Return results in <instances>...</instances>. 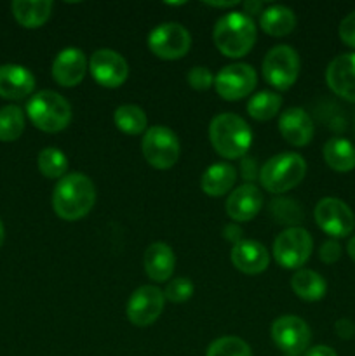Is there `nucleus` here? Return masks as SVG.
<instances>
[{
    "instance_id": "nucleus-2",
    "label": "nucleus",
    "mask_w": 355,
    "mask_h": 356,
    "mask_svg": "<svg viewBox=\"0 0 355 356\" xmlns=\"http://www.w3.org/2000/svg\"><path fill=\"white\" fill-rule=\"evenodd\" d=\"M258 30L253 17L246 13H228L214 24V45L226 58H244L256 42Z\"/></svg>"
},
{
    "instance_id": "nucleus-5",
    "label": "nucleus",
    "mask_w": 355,
    "mask_h": 356,
    "mask_svg": "<svg viewBox=\"0 0 355 356\" xmlns=\"http://www.w3.org/2000/svg\"><path fill=\"white\" fill-rule=\"evenodd\" d=\"M306 174V162L298 153H278L271 156L260 169L261 186L274 195L285 193L303 181Z\"/></svg>"
},
{
    "instance_id": "nucleus-25",
    "label": "nucleus",
    "mask_w": 355,
    "mask_h": 356,
    "mask_svg": "<svg viewBox=\"0 0 355 356\" xmlns=\"http://www.w3.org/2000/svg\"><path fill=\"white\" fill-rule=\"evenodd\" d=\"M291 289L299 299L308 302L320 301L327 292V284L317 271L298 270L291 278Z\"/></svg>"
},
{
    "instance_id": "nucleus-36",
    "label": "nucleus",
    "mask_w": 355,
    "mask_h": 356,
    "mask_svg": "<svg viewBox=\"0 0 355 356\" xmlns=\"http://www.w3.org/2000/svg\"><path fill=\"white\" fill-rule=\"evenodd\" d=\"M319 257L322 263L334 264L341 257V245L336 240H327V242H324L322 247H320Z\"/></svg>"
},
{
    "instance_id": "nucleus-26",
    "label": "nucleus",
    "mask_w": 355,
    "mask_h": 356,
    "mask_svg": "<svg viewBox=\"0 0 355 356\" xmlns=\"http://www.w3.org/2000/svg\"><path fill=\"white\" fill-rule=\"evenodd\" d=\"M261 30L271 37H285L296 26V16L289 7L271 6L261 13Z\"/></svg>"
},
{
    "instance_id": "nucleus-21",
    "label": "nucleus",
    "mask_w": 355,
    "mask_h": 356,
    "mask_svg": "<svg viewBox=\"0 0 355 356\" xmlns=\"http://www.w3.org/2000/svg\"><path fill=\"white\" fill-rule=\"evenodd\" d=\"M176 268V256L164 242H155L145 252V271L153 282H167Z\"/></svg>"
},
{
    "instance_id": "nucleus-10",
    "label": "nucleus",
    "mask_w": 355,
    "mask_h": 356,
    "mask_svg": "<svg viewBox=\"0 0 355 356\" xmlns=\"http://www.w3.org/2000/svg\"><path fill=\"white\" fill-rule=\"evenodd\" d=\"M317 226L334 238L348 236L355 228V216L352 209L343 200L334 197H326L315 205L313 211Z\"/></svg>"
},
{
    "instance_id": "nucleus-35",
    "label": "nucleus",
    "mask_w": 355,
    "mask_h": 356,
    "mask_svg": "<svg viewBox=\"0 0 355 356\" xmlns=\"http://www.w3.org/2000/svg\"><path fill=\"white\" fill-rule=\"evenodd\" d=\"M340 38L348 47L355 49V10L345 16L340 23Z\"/></svg>"
},
{
    "instance_id": "nucleus-14",
    "label": "nucleus",
    "mask_w": 355,
    "mask_h": 356,
    "mask_svg": "<svg viewBox=\"0 0 355 356\" xmlns=\"http://www.w3.org/2000/svg\"><path fill=\"white\" fill-rule=\"evenodd\" d=\"M89 72L93 79L106 89H117L127 80V61L111 49H100L89 59Z\"/></svg>"
},
{
    "instance_id": "nucleus-6",
    "label": "nucleus",
    "mask_w": 355,
    "mask_h": 356,
    "mask_svg": "<svg viewBox=\"0 0 355 356\" xmlns=\"http://www.w3.org/2000/svg\"><path fill=\"white\" fill-rule=\"evenodd\" d=\"M143 156L146 162L159 170H167L176 165L180 160L181 146L180 139L171 129L164 125L146 129L141 143Z\"/></svg>"
},
{
    "instance_id": "nucleus-29",
    "label": "nucleus",
    "mask_w": 355,
    "mask_h": 356,
    "mask_svg": "<svg viewBox=\"0 0 355 356\" xmlns=\"http://www.w3.org/2000/svg\"><path fill=\"white\" fill-rule=\"evenodd\" d=\"M24 131V113L16 104L0 108V141L13 143Z\"/></svg>"
},
{
    "instance_id": "nucleus-23",
    "label": "nucleus",
    "mask_w": 355,
    "mask_h": 356,
    "mask_svg": "<svg viewBox=\"0 0 355 356\" xmlns=\"http://www.w3.org/2000/svg\"><path fill=\"white\" fill-rule=\"evenodd\" d=\"M10 7L17 23L30 30L47 23L52 14L51 0H14Z\"/></svg>"
},
{
    "instance_id": "nucleus-31",
    "label": "nucleus",
    "mask_w": 355,
    "mask_h": 356,
    "mask_svg": "<svg viewBox=\"0 0 355 356\" xmlns=\"http://www.w3.org/2000/svg\"><path fill=\"white\" fill-rule=\"evenodd\" d=\"M205 356H253V351L240 337L225 336L209 344Z\"/></svg>"
},
{
    "instance_id": "nucleus-40",
    "label": "nucleus",
    "mask_w": 355,
    "mask_h": 356,
    "mask_svg": "<svg viewBox=\"0 0 355 356\" xmlns=\"http://www.w3.org/2000/svg\"><path fill=\"white\" fill-rule=\"evenodd\" d=\"M256 163H254V160L253 159H246L242 162V176H244V179L246 181H253L254 179V174L253 172H256Z\"/></svg>"
},
{
    "instance_id": "nucleus-43",
    "label": "nucleus",
    "mask_w": 355,
    "mask_h": 356,
    "mask_svg": "<svg viewBox=\"0 0 355 356\" xmlns=\"http://www.w3.org/2000/svg\"><path fill=\"white\" fill-rule=\"evenodd\" d=\"M237 3L239 2H235V0H233V2H212V3H209V6H212V7H233V6H237Z\"/></svg>"
},
{
    "instance_id": "nucleus-16",
    "label": "nucleus",
    "mask_w": 355,
    "mask_h": 356,
    "mask_svg": "<svg viewBox=\"0 0 355 356\" xmlns=\"http://www.w3.org/2000/svg\"><path fill=\"white\" fill-rule=\"evenodd\" d=\"M87 66L86 54L80 49H63L52 61V79L61 87H75L86 76Z\"/></svg>"
},
{
    "instance_id": "nucleus-27",
    "label": "nucleus",
    "mask_w": 355,
    "mask_h": 356,
    "mask_svg": "<svg viewBox=\"0 0 355 356\" xmlns=\"http://www.w3.org/2000/svg\"><path fill=\"white\" fill-rule=\"evenodd\" d=\"M113 122L118 131L129 136L141 134V132H146V127H148L146 113L136 104H122V106H118L115 110Z\"/></svg>"
},
{
    "instance_id": "nucleus-7",
    "label": "nucleus",
    "mask_w": 355,
    "mask_h": 356,
    "mask_svg": "<svg viewBox=\"0 0 355 356\" xmlns=\"http://www.w3.org/2000/svg\"><path fill=\"white\" fill-rule=\"evenodd\" d=\"M313 250V238L305 228L284 229L274 242V257L285 270H301Z\"/></svg>"
},
{
    "instance_id": "nucleus-39",
    "label": "nucleus",
    "mask_w": 355,
    "mask_h": 356,
    "mask_svg": "<svg viewBox=\"0 0 355 356\" xmlns=\"http://www.w3.org/2000/svg\"><path fill=\"white\" fill-rule=\"evenodd\" d=\"M303 356H338V355L333 348L326 346V344H319V346L308 348V350L303 353Z\"/></svg>"
},
{
    "instance_id": "nucleus-32",
    "label": "nucleus",
    "mask_w": 355,
    "mask_h": 356,
    "mask_svg": "<svg viewBox=\"0 0 355 356\" xmlns=\"http://www.w3.org/2000/svg\"><path fill=\"white\" fill-rule=\"evenodd\" d=\"M271 214L281 225H298L303 218V212L294 200L277 198L271 202Z\"/></svg>"
},
{
    "instance_id": "nucleus-18",
    "label": "nucleus",
    "mask_w": 355,
    "mask_h": 356,
    "mask_svg": "<svg viewBox=\"0 0 355 356\" xmlns=\"http://www.w3.org/2000/svg\"><path fill=\"white\" fill-rule=\"evenodd\" d=\"M261 205H263V197L260 188L254 186L253 183H246L230 193L225 207L232 221L246 222L256 218L258 212L261 211Z\"/></svg>"
},
{
    "instance_id": "nucleus-19",
    "label": "nucleus",
    "mask_w": 355,
    "mask_h": 356,
    "mask_svg": "<svg viewBox=\"0 0 355 356\" xmlns=\"http://www.w3.org/2000/svg\"><path fill=\"white\" fill-rule=\"evenodd\" d=\"M230 259H232L233 266L242 271V273L260 275L270 264V254H268L267 247L263 243L256 242V240L244 238L242 242L232 247Z\"/></svg>"
},
{
    "instance_id": "nucleus-11",
    "label": "nucleus",
    "mask_w": 355,
    "mask_h": 356,
    "mask_svg": "<svg viewBox=\"0 0 355 356\" xmlns=\"http://www.w3.org/2000/svg\"><path fill=\"white\" fill-rule=\"evenodd\" d=\"M271 341L287 356L305 353L312 341V330L299 316L285 315L271 323Z\"/></svg>"
},
{
    "instance_id": "nucleus-44",
    "label": "nucleus",
    "mask_w": 355,
    "mask_h": 356,
    "mask_svg": "<svg viewBox=\"0 0 355 356\" xmlns=\"http://www.w3.org/2000/svg\"><path fill=\"white\" fill-rule=\"evenodd\" d=\"M3 240H6V232H3V226L2 222H0V247L3 245Z\"/></svg>"
},
{
    "instance_id": "nucleus-4",
    "label": "nucleus",
    "mask_w": 355,
    "mask_h": 356,
    "mask_svg": "<svg viewBox=\"0 0 355 356\" xmlns=\"http://www.w3.org/2000/svg\"><path fill=\"white\" fill-rule=\"evenodd\" d=\"M26 115L35 127L54 134L65 131L70 125L72 106L61 94L54 90H40L28 101Z\"/></svg>"
},
{
    "instance_id": "nucleus-17",
    "label": "nucleus",
    "mask_w": 355,
    "mask_h": 356,
    "mask_svg": "<svg viewBox=\"0 0 355 356\" xmlns=\"http://www.w3.org/2000/svg\"><path fill=\"white\" fill-rule=\"evenodd\" d=\"M278 131L289 145L306 146L313 139L315 125L303 108H287L278 118Z\"/></svg>"
},
{
    "instance_id": "nucleus-1",
    "label": "nucleus",
    "mask_w": 355,
    "mask_h": 356,
    "mask_svg": "<svg viewBox=\"0 0 355 356\" xmlns=\"http://www.w3.org/2000/svg\"><path fill=\"white\" fill-rule=\"evenodd\" d=\"M96 186L86 174H66L52 191V209L65 221H79L93 211Z\"/></svg>"
},
{
    "instance_id": "nucleus-37",
    "label": "nucleus",
    "mask_w": 355,
    "mask_h": 356,
    "mask_svg": "<svg viewBox=\"0 0 355 356\" xmlns=\"http://www.w3.org/2000/svg\"><path fill=\"white\" fill-rule=\"evenodd\" d=\"M334 330H336L340 339H354L355 337V323L348 318H341L334 323Z\"/></svg>"
},
{
    "instance_id": "nucleus-28",
    "label": "nucleus",
    "mask_w": 355,
    "mask_h": 356,
    "mask_svg": "<svg viewBox=\"0 0 355 356\" xmlns=\"http://www.w3.org/2000/svg\"><path fill=\"white\" fill-rule=\"evenodd\" d=\"M282 97L278 94L270 92V90H261V92L254 94L247 103V113L251 118L258 122L271 120L275 115L281 111Z\"/></svg>"
},
{
    "instance_id": "nucleus-20",
    "label": "nucleus",
    "mask_w": 355,
    "mask_h": 356,
    "mask_svg": "<svg viewBox=\"0 0 355 356\" xmlns=\"http://www.w3.org/2000/svg\"><path fill=\"white\" fill-rule=\"evenodd\" d=\"M35 89V76L21 65L0 66V97L3 99H24Z\"/></svg>"
},
{
    "instance_id": "nucleus-12",
    "label": "nucleus",
    "mask_w": 355,
    "mask_h": 356,
    "mask_svg": "<svg viewBox=\"0 0 355 356\" xmlns=\"http://www.w3.org/2000/svg\"><path fill=\"white\" fill-rule=\"evenodd\" d=\"M258 83L256 70L246 63H233L219 70L214 76V89L223 99L239 101L249 96Z\"/></svg>"
},
{
    "instance_id": "nucleus-8",
    "label": "nucleus",
    "mask_w": 355,
    "mask_h": 356,
    "mask_svg": "<svg viewBox=\"0 0 355 356\" xmlns=\"http://www.w3.org/2000/svg\"><path fill=\"white\" fill-rule=\"evenodd\" d=\"M298 52L289 45H277L270 49L263 59V76L277 90H287L294 86L299 76Z\"/></svg>"
},
{
    "instance_id": "nucleus-24",
    "label": "nucleus",
    "mask_w": 355,
    "mask_h": 356,
    "mask_svg": "<svg viewBox=\"0 0 355 356\" xmlns=\"http://www.w3.org/2000/svg\"><path fill=\"white\" fill-rule=\"evenodd\" d=\"M324 160L336 172L355 169V146L345 138H333L324 145Z\"/></svg>"
},
{
    "instance_id": "nucleus-13",
    "label": "nucleus",
    "mask_w": 355,
    "mask_h": 356,
    "mask_svg": "<svg viewBox=\"0 0 355 356\" xmlns=\"http://www.w3.org/2000/svg\"><path fill=\"white\" fill-rule=\"evenodd\" d=\"M164 292L155 285H143L132 292L127 302V318L136 327H148L164 312Z\"/></svg>"
},
{
    "instance_id": "nucleus-22",
    "label": "nucleus",
    "mask_w": 355,
    "mask_h": 356,
    "mask_svg": "<svg viewBox=\"0 0 355 356\" xmlns=\"http://www.w3.org/2000/svg\"><path fill=\"white\" fill-rule=\"evenodd\" d=\"M237 179V170L230 163H212L204 170L200 177V188L205 195L216 198L223 197L233 188Z\"/></svg>"
},
{
    "instance_id": "nucleus-30",
    "label": "nucleus",
    "mask_w": 355,
    "mask_h": 356,
    "mask_svg": "<svg viewBox=\"0 0 355 356\" xmlns=\"http://www.w3.org/2000/svg\"><path fill=\"white\" fill-rule=\"evenodd\" d=\"M38 170L44 174L49 179H61L66 176V169H68V159L65 153L59 148H44L38 153L37 159Z\"/></svg>"
},
{
    "instance_id": "nucleus-15",
    "label": "nucleus",
    "mask_w": 355,
    "mask_h": 356,
    "mask_svg": "<svg viewBox=\"0 0 355 356\" xmlns=\"http://www.w3.org/2000/svg\"><path fill=\"white\" fill-rule=\"evenodd\" d=\"M326 82L336 96L355 103V52L336 56L329 63Z\"/></svg>"
},
{
    "instance_id": "nucleus-41",
    "label": "nucleus",
    "mask_w": 355,
    "mask_h": 356,
    "mask_svg": "<svg viewBox=\"0 0 355 356\" xmlns=\"http://www.w3.org/2000/svg\"><path fill=\"white\" fill-rule=\"evenodd\" d=\"M244 7H246V10H247V16H249V14H258L261 10V2H246L244 3Z\"/></svg>"
},
{
    "instance_id": "nucleus-42",
    "label": "nucleus",
    "mask_w": 355,
    "mask_h": 356,
    "mask_svg": "<svg viewBox=\"0 0 355 356\" xmlns=\"http://www.w3.org/2000/svg\"><path fill=\"white\" fill-rule=\"evenodd\" d=\"M347 252L352 257V261H355V236H352L347 243Z\"/></svg>"
},
{
    "instance_id": "nucleus-9",
    "label": "nucleus",
    "mask_w": 355,
    "mask_h": 356,
    "mask_svg": "<svg viewBox=\"0 0 355 356\" xmlns=\"http://www.w3.org/2000/svg\"><path fill=\"white\" fill-rule=\"evenodd\" d=\"M148 47L157 58L174 61L188 54L191 47V35L180 23H162L148 35Z\"/></svg>"
},
{
    "instance_id": "nucleus-3",
    "label": "nucleus",
    "mask_w": 355,
    "mask_h": 356,
    "mask_svg": "<svg viewBox=\"0 0 355 356\" xmlns=\"http://www.w3.org/2000/svg\"><path fill=\"white\" fill-rule=\"evenodd\" d=\"M209 139L212 148L223 159H242L251 148L253 132L244 118L235 113L216 115L209 125Z\"/></svg>"
},
{
    "instance_id": "nucleus-38",
    "label": "nucleus",
    "mask_w": 355,
    "mask_h": 356,
    "mask_svg": "<svg viewBox=\"0 0 355 356\" xmlns=\"http://www.w3.org/2000/svg\"><path fill=\"white\" fill-rule=\"evenodd\" d=\"M223 236H225L228 242H232L233 245H237V243L244 240V232L237 222H230V225H226L225 229H223Z\"/></svg>"
},
{
    "instance_id": "nucleus-33",
    "label": "nucleus",
    "mask_w": 355,
    "mask_h": 356,
    "mask_svg": "<svg viewBox=\"0 0 355 356\" xmlns=\"http://www.w3.org/2000/svg\"><path fill=\"white\" fill-rule=\"evenodd\" d=\"M191 296H194V284L187 277L171 280L164 291V298L169 299L171 302H187Z\"/></svg>"
},
{
    "instance_id": "nucleus-34",
    "label": "nucleus",
    "mask_w": 355,
    "mask_h": 356,
    "mask_svg": "<svg viewBox=\"0 0 355 356\" xmlns=\"http://www.w3.org/2000/svg\"><path fill=\"white\" fill-rule=\"evenodd\" d=\"M187 80L191 89L195 90H207L214 86V76L209 72V68H204V66H195V68H191L188 72Z\"/></svg>"
}]
</instances>
